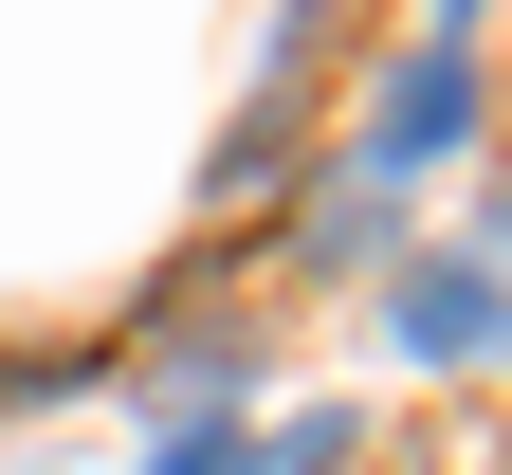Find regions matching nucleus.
I'll return each instance as SVG.
<instances>
[{
  "instance_id": "20e7f679",
  "label": "nucleus",
  "mask_w": 512,
  "mask_h": 475,
  "mask_svg": "<svg viewBox=\"0 0 512 475\" xmlns=\"http://www.w3.org/2000/svg\"><path fill=\"white\" fill-rule=\"evenodd\" d=\"M476 19H494V0H439V37H458V55H476Z\"/></svg>"
},
{
  "instance_id": "f257e3e1",
  "label": "nucleus",
  "mask_w": 512,
  "mask_h": 475,
  "mask_svg": "<svg viewBox=\"0 0 512 475\" xmlns=\"http://www.w3.org/2000/svg\"><path fill=\"white\" fill-rule=\"evenodd\" d=\"M458 128H476V55H458V37H421L403 74H384V110H366L348 183H403V165H439V147H458Z\"/></svg>"
},
{
  "instance_id": "f03ea898",
  "label": "nucleus",
  "mask_w": 512,
  "mask_h": 475,
  "mask_svg": "<svg viewBox=\"0 0 512 475\" xmlns=\"http://www.w3.org/2000/svg\"><path fill=\"white\" fill-rule=\"evenodd\" d=\"M384 329H403L421 366H476V348H512V275L494 256H403V275H384Z\"/></svg>"
},
{
  "instance_id": "7ed1b4c3",
  "label": "nucleus",
  "mask_w": 512,
  "mask_h": 475,
  "mask_svg": "<svg viewBox=\"0 0 512 475\" xmlns=\"http://www.w3.org/2000/svg\"><path fill=\"white\" fill-rule=\"evenodd\" d=\"M311 275H403V220H384V183H330V220H311Z\"/></svg>"
},
{
  "instance_id": "39448f33",
  "label": "nucleus",
  "mask_w": 512,
  "mask_h": 475,
  "mask_svg": "<svg viewBox=\"0 0 512 475\" xmlns=\"http://www.w3.org/2000/svg\"><path fill=\"white\" fill-rule=\"evenodd\" d=\"M494 238H512V165H494Z\"/></svg>"
}]
</instances>
